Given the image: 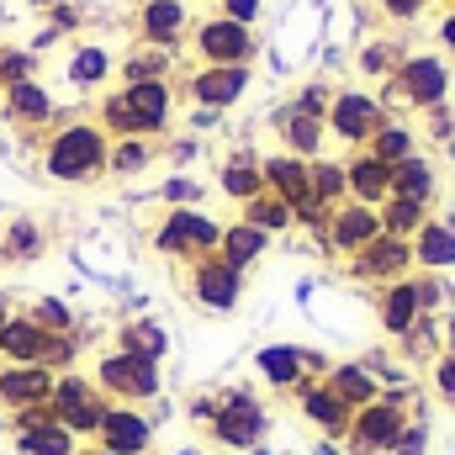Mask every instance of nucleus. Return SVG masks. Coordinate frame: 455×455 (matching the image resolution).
<instances>
[{
	"mask_svg": "<svg viewBox=\"0 0 455 455\" xmlns=\"http://www.w3.org/2000/svg\"><path fill=\"white\" fill-rule=\"evenodd\" d=\"M429 381H435V397H440L445 408H455V355H440V360H435Z\"/></svg>",
	"mask_w": 455,
	"mask_h": 455,
	"instance_id": "nucleus-46",
	"label": "nucleus"
},
{
	"mask_svg": "<svg viewBox=\"0 0 455 455\" xmlns=\"http://www.w3.org/2000/svg\"><path fill=\"white\" fill-rule=\"evenodd\" d=\"M223 16L238 21V27H249V21L259 16V0H223Z\"/></svg>",
	"mask_w": 455,
	"mask_h": 455,
	"instance_id": "nucleus-50",
	"label": "nucleus"
},
{
	"mask_svg": "<svg viewBox=\"0 0 455 455\" xmlns=\"http://www.w3.org/2000/svg\"><path fill=\"white\" fill-rule=\"evenodd\" d=\"M254 371H259L265 387H275V392H297V381H302V344H291V339L259 344V349H254Z\"/></svg>",
	"mask_w": 455,
	"mask_h": 455,
	"instance_id": "nucleus-20",
	"label": "nucleus"
},
{
	"mask_svg": "<svg viewBox=\"0 0 455 455\" xmlns=\"http://www.w3.org/2000/svg\"><path fill=\"white\" fill-rule=\"evenodd\" d=\"M27 318H32L37 329H48V334H75V313H69L64 297H37Z\"/></svg>",
	"mask_w": 455,
	"mask_h": 455,
	"instance_id": "nucleus-40",
	"label": "nucleus"
},
{
	"mask_svg": "<svg viewBox=\"0 0 455 455\" xmlns=\"http://www.w3.org/2000/svg\"><path fill=\"white\" fill-rule=\"evenodd\" d=\"M53 371L48 365H0V408L21 413V408H43L53 397Z\"/></svg>",
	"mask_w": 455,
	"mask_h": 455,
	"instance_id": "nucleus-11",
	"label": "nucleus"
},
{
	"mask_svg": "<svg viewBox=\"0 0 455 455\" xmlns=\"http://www.w3.org/2000/svg\"><path fill=\"white\" fill-rule=\"evenodd\" d=\"M413 259L424 270H451L455 265V228L451 223H424L413 233Z\"/></svg>",
	"mask_w": 455,
	"mask_h": 455,
	"instance_id": "nucleus-27",
	"label": "nucleus"
},
{
	"mask_svg": "<svg viewBox=\"0 0 455 455\" xmlns=\"http://www.w3.org/2000/svg\"><path fill=\"white\" fill-rule=\"evenodd\" d=\"M218 243H223V223L212 218V212H202V207H175V212H164V223L154 233V249L164 254V259H202V254H218Z\"/></svg>",
	"mask_w": 455,
	"mask_h": 455,
	"instance_id": "nucleus-5",
	"label": "nucleus"
},
{
	"mask_svg": "<svg viewBox=\"0 0 455 455\" xmlns=\"http://www.w3.org/2000/svg\"><path fill=\"white\" fill-rule=\"evenodd\" d=\"M80 455H112V451H101V445H91V451H80Z\"/></svg>",
	"mask_w": 455,
	"mask_h": 455,
	"instance_id": "nucleus-58",
	"label": "nucleus"
},
{
	"mask_svg": "<svg viewBox=\"0 0 455 455\" xmlns=\"http://www.w3.org/2000/svg\"><path fill=\"white\" fill-rule=\"evenodd\" d=\"M48 329H37L27 313H16L5 329H0V365H43V349H48Z\"/></svg>",
	"mask_w": 455,
	"mask_h": 455,
	"instance_id": "nucleus-21",
	"label": "nucleus"
},
{
	"mask_svg": "<svg viewBox=\"0 0 455 455\" xmlns=\"http://www.w3.org/2000/svg\"><path fill=\"white\" fill-rule=\"evenodd\" d=\"M11 318H16V302H11V297H5V291H0V329H5V323H11Z\"/></svg>",
	"mask_w": 455,
	"mask_h": 455,
	"instance_id": "nucleus-54",
	"label": "nucleus"
},
{
	"mask_svg": "<svg viewBox=\"0 0 455 455\" xmlns=\"http://www.w3.org/2000/svg\"><path fill=\"white\" fill-rule=\"evenodd\" d=\"M381 11H387V16H397V21H413V16L424 11V0H381Z\"/></svg>",
	"mask_w": 455,
	"mask_h": 455,
	"instance_id": "nucleus-52",
	"label": "nucleus"
},
{
	"mask_svg": "<svg viewBox=\"0 0 455 455\" xmlns=\"http://www.w3.org/2000/svg\"><path fill=\"white\" fill-rule=\"evenodd\" d=\"M170 455H202V451H170Z\"/></svg>",
	"mask_w": 455,
	"mask_h": 455,
	"instance_id": "nucleus-60",
	"label": "nucleus"
},
{
	"mask_svg": "<svg viewBox=\"0 0 455 455\" xmlns=\"http://www.w3.org/2000/svg\"><path fill=\"white\" fill-rule=\"evenodd\" d=\"M318 455H344V445H334V440H318Z\"/></svg>",
	"mask_w": 455,
	"mask_h": 455,
	"instance_id": "nucleus-56",
	"label": "nucleus"
},
{
	"mask_svg": "<svg viewBox=\"0 0 455 455\" xmlns=\"http://www.w3.org/2000/svg\"><path fill=\"white\" fill-rule=\"evenodd\" d=\"M440 43H445V48H455V11L440 21Z\"/></svg>",
	"mask_w": 455,
	"mask_h": 455,
	"instance_id": "nucleus-53",
	"label": "nucleus"
},
{
	"mask_svg": "<svg viewBox=\"0 0 455 455\" xmlns=\"http://www.w3.org/2000/svg\"><path fill=\"white\" fill-rule=\"evenodd\" d=\"M91 381L112 397V403H127V408H143V403H159L164 392V376L154 360H138V355H122V349H107L91 371Z\"/></svg>",
	"mask_w": 455,
	"mask_h": 455,
	"instance_id": "nucleus-4",
	"label": "nucleus"
},
{
	"mask_svg": "<svg viewBox=\"0 0 455 455\" xmlns=\"http://www.w3.org/2000/svg\"><path fill=\"white\" fill-rule=\"evenodd\" d=\"M175 112V96L164 80H138V85H122L101 101V132L112 138H154L170 127Z\"/></svg>",
	"mask_w": 455,
	"mask_h": 455,
	"instance_id": "nucleus-1",
	"label": "nucleus"
},
{
	"mask_svg": "<svg viewBox=\"0 0 455 455\" xmlns=\"http://www.w3.org/2000/svg\"><path fill=\"white\" fill-rule=\"evenodd\" d=\"M223 191L233 196V202H254V196L265 191V170H259V159H249V154L228 159L223 164Z\"/></svg>",
	"mask_w": 455,
	"mask_h": 455,
	"instance_id": "nucleus-34",
	"label": "nucleus"
},
{
	"mask_svg": "<svg viewBox=\"0 0 455 455\" xmlns=\"http://www.w3.org/2000/svg\"><path fill=\"white\" fill-rule=\"evenodd\" d=\"M323 387L339 397L349 413H360V408H371V403L381 397V376H376L365 360H344V365H334V371L323 376Z\"/></svg>",
	"mask_w": 455,
	"mask_h": 455,
	"instance_id": "nucleus-18",
	"label": "nucleus"
},
{
	"mask_svg": "<svg viewBox=\"0 0 455 455\" xmlns=\"http://www.w3.org/2000/svg\"><path fill=\"white\" fill-rule=\"evenodd\" d=\"M80 334H53V339H48V349H43V365H48V371H53V376H64V371H75V365H80Z\"/></svg>",
	"mask_w": 455,
	"mask_h": 455,
	"instance_id": "nucleus-42",
	"label": "nucleus"
},
{
	"mask_svg": "<svg viewBox=\"0 0 455 455\" xmlns=\"http://www.w3.org/2000/svg\"><path fill=\"white\" fill-rule=\"evenodd\" d=\"M37 254H43V228L32 218H16L0 238V259H37Z\"/></svg>",
	"mask_w": 455,
	"mask_h": 455,
	"instance_id": "nucleus-38",
	"label": "nucleus"
},
{
	"mask_svg": "<svg viewBox=\"0 0 455 455\" xmlns=\"http://www.w3.org/2000/svg\"><path fill=\"white\" fill-rule=\"evenodd\" d=\"M107 154H112V138L101 132V122H69L48 138L43 148V170L64 186H85L107 170Z\"/></svg>",
	"mask_w": 455,
	"mask_h": 455,
	"instance_id": "nucleus-2",
	"label": "nucleus"
},
{
	"mask_svg": "<svg viewBox=\"0 0 455 455\" xmlns=\"http://www.w3.org/2000/svg\"><path fill=\"white\" fill-rule=\"evenodd\" d=\"M27 5H37V11H53V5H59V0H27Z\"/></svg>",
	"mask_w": 455,
	"mask_h": 455,
	"instance_id": "nucleus-57",
	"label": "nucleus"
},
{
	"mask_svg": "<svg viewBox=\"0 0 455 455\" xmlns=\"http://www.w3.org/2000/svg\"><path fill=\"white\" fill-rule=\"evenodd\" d=\"M307 186L323 207H339L349 196V180H344V164H329V159H307Z\"/></svg>",
	"mask_w": 455,
	"mask_h": 455,
	"instance_id": "nucleus-35",
	"label": "nucleus"
},
{
	"mask_svg": "<svg viewBox=\"0 0 455 455\" xmlns=\"http://www.w3.org/2000/svg\"><path fill=\"white\" fill-rule=\"evenodd\" d=\"M196 53L207 64H249L254 59V32L238 27V21H228V16H212L196 32Z\"/></svg>",
	"mask_w": 455,
	"mask_h": 455,
	"instance_id": "nucleus-12",
	"label": "nucleus"
},
{
	"mask_svg": "<svg viewBox=\"0 0 455 455\" xmlns=\"http://www.w3.org/2000/svg\"><path fill=\"white\" fill-rule=\"evenodd\" d=\"M413 297H419V313H435L445 291H440V281H429V275H419V281H413Z\"/></svg>",
	"mask_w": 455,
	"mask_h": 455,
	"instance_id": "nucleus-49",
	"label": "nucleus"
},
{
	"mask_svg": "<svg viewBox=\"0 0 455 455\" xmlns=\"http://www.w3.org/2000/svg\"><path fill=\"white\" fill-rule=\"evenodd\" d=\"M32 69H37L32 48H0V91H11V85L32 80Z\"/></svg>",
	"mask_w": 455,
	"mask_h": 455,
	"instance_id": "nucleus-43",
	"label": "nucleus"
},
{
	"mask_svg": "<svg viewBox=\"0 0 455 455\" xmlns=\"http://www.w3.org/2000/svg\"><path fill=\"white\" fill-rule=\"evenodd\" d=\"M122 75H127V85H138V80H164V75H170V53H164V48H143V53H132V59L122 64Z\"/></svg>",
	"mask_w": 455,
	"mask_h": 455,
	"instance_id": "nucleus-41",
	"label": "nucleus"
},
{
	"mask_svg": "<svg viewBox=\"0 0 455 455\" xmlns=\"http://www.w3.org/2000/svg\"><path fill=\"white\" fill-rule=\"evenodd\" d=\"M259 170H265V191L281 196L286 207L302 202V196H313V186H307V159H297V154H275V159H265Z\"/></svg>",
	"mask_w": 455,
	"mask_h": 455,
	"instance_id": "nucleus-23",
	"label": "nucleus"
},
{
	"mask_svg": "<svg viewBox=\"0 0 455 455\" xmlns=\"http://www.w3.org/2000/svg\"><path fill=\"white\" fill-rule=\"evenodd\" d=\"M5 116L16 127H43V122H53V96L37 80H21V85L5 91Z\"/></svg>",
	"mask_w": 455,
	"mask_h": 455,
	"instance_id": "nucleus-25",
	"label": "nucleus"
},
{
	"mask_svg": "<svg viewBox=\"0 0 455 455\" xmlns=\"http://www.w3.org/2000/svg\"><path fill=\"white\" fill-rule=\"evenodd\" d=\"M344 180H349V196H355L360 207H381V202L392 196V164H381V159H371V154L349 159V164H344Z\"/></svg>",
	"mask_w": 455,
	"mask_h": 455,
	"instance_id": "nucleus-22",
	"label": "nucleus"
},
{
	"mask_svg": "<svg viewBox=\"0 0 455 455\" xmlns=\"http://www.w3.org/2000/svg\"><path fill=\"white\" fill-rule=\"evenodd\" d=\"M281 138H286V154H297V159H313V154L323 148V122L286 107V112H281Z\"/></svg>",
	"mask_w": 455,
	"mask_h": 455,
	"instance_id": "nucleus-30",
	"label": "nucleus"
},
{
	"mask_svg": "<svg viewBox=\"0 0 455 455\" xmlns=\"http://www.w3.org/2000/svg\"><path fill=\"white\" fill-rule=\"evenodd\" d=\"M48 408H53V419H59L75 440H96V435H101V424H107L112 397H107V392H101L85 371H64V376L53 381Z\"/></svg>",
	"mask_w": 455,
	"mask_h": 455,
	"instance_id": "nucleus-3",
	"label": "nucleus"
},
{
	"mask_svg": "<svg viewBox=\"0 0 455 455\" xmlns=\"http://www.w3.org/2000/svg\"><path fill=\"white\" fill-rule=\"evenodd\" d=\"M164 202H175V207H196V202H202V186L180 175V180H170V186H164Z\"/></svg>",
	"mask_w": 455,
	"mask_h": 455,
	"instance_id": "nucleus-47",
	"label": "nucleus"
},
{
	"mask_svg": "<svg viewBox=\"0 0 455 455\" xmlns=\"http://www.w3.org/2000/svg\"><path fill=\"white\" fill-rule=\"evenodd\" d=\"M191 297L207 307V313H233L238 297H243V270L228 265L223 254H202L191 265Z\"/></svg>",
	"mask_w": 455,
	"mask_h": 455,
	"instance_id": "nucleus-8",
	"label": "nucleus"
},
{
	"mask_svg": "<svg viewBox=\"0 0 455 455\" xmlns=\"http://www.w3.org/2000/svg\"><path fill=\"white\" fill-rule=\"evenodd\" d=\"M0 32H5V0H0Z\"/></svg>",
	"mask_w": 455,
	"mask_h": 455,
	"instance_id": "nucleus-59",
	"label": "nucleus"
},
{
	"mask_svg": "<svg viewBox=\"0 0 455 455\" xmlns=\"http://www.w3.org/2000/svg\"><path fill=\"white\" fill-rule=\"evenodd\" d=\"M365 154L381 159V164H403V159L413 154V132L397 127V122H381V127L371 132V148H365Z\"/></svg>",
	"mask_w": 455,
	"mask_h": 455,
	"instance_id": "nucleus-36",
	"label": "nucleus"
},
{
	"mask_svg": "<svg viewBox=\"0 0 455 455\" xmlns=\"http://www.w3.org/2000/svg\"><path fill=\"white\" fill-rule=\"evenodd\" d=\"M397 85H403V96H408L413 107H424V112H435V107H445V91H451V69H445L440 59H429V53H419V59H408V64H403V75H397Z\"/></svg>",
	"mask_w": 455,
	"mask_h": 455,
	"instance_id": "nucleus-15",
	"label": "nucleus"
},
{
	"mask_svg": "<svg viewBox=\"0 0 455 455\" xmlns=\"http://www.w3.org/2000/svg\"><path fill=\"white\" fill-rule=\"evenodd\" d=\"M381 122H387V116H381V101L365 96V91H339L334 107H329V127L339 132L344 143H371V132H376Z\"/></svg>",
	"mask_w": 455,
	"mask_h": 455,
	"instance_id": "nucleus-14",
	"label": "nucleus"
},
{
	"mask_svg": "<svg viewBox=\"0 0 455 455\" xmlns=\"http://www.w3.org/2000/svg\"><path fill=\"white\" fill-rule=\"evenodd\" d=\"M408 419H413L408 408H397L392 397H376L371 408L355 413V424L344 435V455H392V445L408 429Z\"/></svg>",
	"mask_w": 455,
	"mask_h": 455,
	"instance_id": "nucleus-7",
	"label": "nucleus"
},
{
	"mask_svg": "<svg viewBox=\"0 0 455 455\" xmlns=\"http://www.w3.org/2000/svg\"><path fill=\"white\" fill-rule=\"evenodd\" d=\"M116 349L164 365V355H170V334H164V323H154V318H132V323L116 329Z\"/></svg>",
	"mask_w": 455,
	"mask_h": 455,
	"instance_id": "nucleus-24",
	"label": "nucleus"
},
{
	"mask_svg": "<svg viewBox=\"0 0 455 455\" xmlns=\"http://www.w3.org/2000/svg\"><path fill=\"white\" fill-rule=\"evenodd\" d=\"M376 212H381V233L408 238V243H413V233H419V228L429 223V218H424V202H408V196H387Z\"/></svg>",
	"mask_w": 455,
	"mask_h": 455,
	"instance_id": "nucleus-33",
	"label": "nucleus"
},
{
	"mask_svg": "<svg viewBox=\"0 0 455 455\" xmlns=\"http://www.w3.org/2000/svg\"><path fill=\"white\" fill-rule=\"evenodd\" d=\"M334 365H329V355L323 349H302V376H313V381H323Z\"/></svg>",
	"mask_w": 455,
	"mask_h": 455,
	"instance_id": "nucleus-51",
	"label": "nucleus"
},
{
	"mask_svg": "<svg viewBox=\"0 0 455 455\" xmlns=\"http://www.w3.org/2000/svg\"><path fill=\"white\" fill-rule=\"evenodd\" d=\"M154 419L143 413V408H127V403H112L107 408V424H101V435H96V445L112 455H148L154 451Z\"/></svg>",
	"mask_w": 455,
	"mask_h": 455,
	"instance_id": "nucleus-9",
	"label": "nucleus"
},
{
	"mask_svg": "<svg viewBox=\"0 0 455 455\" xmlns=\"http://www.w3.org/2000/svg\"><path fill=\"white\" fill-rule=\"evenodd\" d=\"M392 455H429V424H424V413L408 419V429H403V440L392 445Z\"/></svg>",
	"mask_w": 455,
	"mask_h": 455,
	"instance_id": "nucleus-45",
	"label": "nucleus"
},
{
	"mask_svg": "<svg viewBox=\"0 0 455 455\" xmlns=\"http://www.w3.org/2000/svg\"><path fill=\"white\" fill-rule=\"evenodd\" d=\"M451 159H455V138H451Z\"/></svg>",
	"mask_w": 455,
	"mask_h": 455,
	"instance_id": "nucleus-61",
	"label": "nucleus"
},
{
	"mask_svg": "<svg viewBox=\"0 0 455 455\" xmlns=\"http://www.w3.org/2000/svg\"><path fill=\"white\" fill-rule=\"evenodd\" d=\"M243 223H249V228H259V233H281V228H291V207H286L281 196L259 191L254 202H243Z\"/></svg>",
	"mask_w": 455,
	"mask_h": 455,
	"instance_id": "nucleus-37",
	"label": "nucleus"
},
{
	"mask_svg": "<svg viewBox=\"0 0 455 455\" xmlns=\"http://www.w3.org/2000/svg\"><path fill=\"white\" fill-rule=\"evenodd\" d=\"M403 339H408V355H429V349H440V329H435L429 313H419V323H413Z\"/></svg>",
	"mask_w": 455,
	"mask_h": 455,
	"instance_id": "nucleus-44",
	"label": "nucleus"
},
{
	"mask_svg": "<svg viewBox=\"0 0 455 455\" xmlns=\"http://www.w3.org/2000/svg\"><path fill=\"white\" fill-rule=\"evenodd\" d=\"M138 32H143L148 48H164V53H170V48L180 43V32H186V0H143Z\"/></svg>",
	"mask_w": 455,
	"mask_h": 455,
	"instance_id": "nucleus-19",
	"label": "nucleus"
},
{
	"mask_svg": "<svg viewBox=\"0 0 455 455\" xmlns=\"http://www.w3.org/2000/svg\"><path fill=\"white\" fill-rule=\"evenodd\" d=\"M243 91H249V64H207V69L191 80V96H196L207 112L233 107Z\"/></svg>",
	"mask_w": 455,
	"mask_h": 455,
	"instance_id": "nucleus-16",
	"label": "nucleus"
},
{
	"mask_svg": "<svg viewBox=\"0 0 455 455\" xmlns=\"http://www.w3.org/2000/svg\"><path fill=\"white\" fill-rule=\"evenodd\" d=\"M376 313H381V329H387L392 339H403V334L419 323V297H413V281H392Z\"/></svg>",
	"mask_w": 455,
	"mask_h": 455,
	"instance_id": "nucleus-26",
	"label": "nucleus"
},
{
	"mask_svg": "<svg viewBox=\"0 0 455 455\" xmlns=\"http://www.w3.org/2000/svg\"><path fill=\"white\" fill-rule=\"evenodd\" d=\"M440 344H445V355H455V318L445 323V339H440Z\"/></svg>",
	"mask_w": 455,
	"mask_h": 455,
	"instance_id": "nucleus-55",
	"label": "nucleus"
},
{
	"mask_svg": "<svg viewBox=\"0 0 455 455\" xmlns=\"http://www.w3.org/2000/svg\"><path fill=\"white\" fill-rule=\"evenodd\" d=\"M265 249H270V233H259V228H249V223L223 228V243H218V254H223L228 265H238V270H249Z\"/></svg>",
	"mask_w": 455,
	"mask_h": 455,
	"instance_id": "nucleus-29",
	"label": "nucleus"
},
{
	"mask_svg": "<svg viewBox=\"0 0 455 455\" xmlns=\"http://www.w3.org/2000/svg\"><path fill=\"white\" fill-rule=\"evenodd\" d=\"M408 270H413V243H408V238H392V233L371 238V243L355 254V275H360V281H403Z\"/></svg>",
	"mask_w": 455,
	"mask_h": 455,
	"instance_id": "nucleus-13",
	"label": "nucleus"
},
{
	"mask_svg": "<svg viewBox=\"0 0 455 455\" xmlns=\"http://www.w3.org/2000/svg\"><path fill=\"white\" fill-rule=\"evenodd\" d=\"M148 159H154V143L148 138H116L112 154H107V170L112 175H138Z\"/></svg>",
	"mask_w": 455,
	"mask_h": 455,
	"instance_id": "nucleus-39",
	"label": "nucleus"
},
{
	"mask_svg": "<svg viewBox=\"0 0 455 455\" xmlns=\"http://www.w3.org/2000/svg\"><path fill=\"white\" fill-rule=\"evenodd\" d=\"M107 75H112V53H107L101 43H80V48H75V59H69V85L96 91Z\"/></svg>",
	"mask_w": 455,
	"mask_h": 455,
	"instance_id": "nucleus-31",
	"label": "nucleus"
},
{
	"mask_svg": "<svg viewBox=\"0 0 455 455\" xmlns=\"http://www.w3.org/2000/svg\"><path fill=\"white\" fill-rule=\"evenodd\" d=\"M360 69H365V75H387V69H392V48H387V43H371V48L360 53Z\"/></svg>",
	"mask_w": 455,
	"mask_h": 455,
	"instance_id": "nucleus-48",
	"label": "nucleus"
},
{
	"mask_svg": "<svg viewBox=\"0 0 455 455\" xmlns=\"http://www.w3.org/2000/svg\"><path fill=\"white\" fill-rule=\"evenodd\" d=\"M297 408H302V419L323 435V440H334V445H344V435H349V424H355V413L344 408L339 397L323 387V381H313V376H302L297 381Z\"/></svg>",
	"mask_w": 455,
	"mask_h": 455,
	"instance_id": "nucleus-10",
	"label": "nucleus"
},
{
	"mask_svg": "<svg viewBox=\"0 0 455 455\" xmlns=\"http://www.w3.org/2000/svg\"><path fill=\"white\" fill-rule=\"evenodd\" d=\"M265 429H270V419H265V408H259V397H254L249 387H228L223 392V413L207 424L212 445H218V451H233V455L259 451Z\"/></svg>",
	"mask_w": 455,
	"mask_h": 455,
	"instance_id": "nucleus-6",
	"label": "nucleus"
},
{
	"mask_svg": "<svg viewBox=\"0 0 455 455\" xmlns=\"http://www.w3.org/2000/svg\"><path fill=\"white\" fill-rule=\"evenodd\" d=\"M371 238H381V212H376V207H360V202L334 207V218H329V243H334L339 254H360Z\"/></svg>",
	"mask_w": 455,
	"mask_h": 455,
	"instance_id": "nucleus-17",
	"label": "nucleus"
},
{
	"mask_svg": "<svg viewBox=\"0 0 455 455\" xmlns=\"http://www.w3.org/2000/svg\"><path fill=\"white\" fill-rule=\"evenodd\" d=\"M392 196H408V202H435V164L408 154L403 164H392Z\"/></svg>",
	"mask_w": 455,
	"mask_h": 455,
	"instance_id": "nucleus-28",
	"label": "nucleus"
},
{
	"mask_svg": "<svg viewBox=\"0 0 455 455\" xmlns=\"http://www.w3.org/2000/svg\"><path fill=\"white\" fill-rule=\"evenodd\" d=\"M16 455H80V440L64 424H43V429L16 435Z\"/></svg>",
	"mask_w": 455,
	"mask_h": 455,
	"instance_id": "nucleus-32",
	"label": "nucleus"
}]
</instances>
